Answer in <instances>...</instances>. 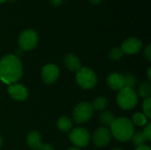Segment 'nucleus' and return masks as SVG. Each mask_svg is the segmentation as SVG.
Masks as SVG:
<instances>
[{"mask_svg": "<svg viewBox=\"0 0 151 150\" xmlns=\"http://www.w3.org/2000/svg\"><path fill=\"white\" fill-rule=\"evenodd\" d=\"M37 43L38 35L34 29L28 28L21 32L19 37V46L21 50H31L36 47Z\"/></svg>", "mask_w": 151, "mask_h": 150, "instance_id": "5", "label": "nucleus"}, {"mask_svg": "<svg viewBox=\"0 0 151 150\" xmlns=\"http://www.w3.org/2000/svg\"><path fill=\"white\" fill-rule=\"evenodd\" d=\"M65 0H50V4L53 5V6H59L60 4H62V3L64 2Z\"/></svg>", "mask_w": 151, "mask_h": 150, "instance_id": "27", "label": "nucleus"}, {"mask_svg": "<svg viewBox=\"0 0 151 150\" xmlns=\"http://www.w3.org/2000/svg\"><path fill=\"white\" fill-rule=\"evenodd\" d=\"M75 79L78 85L83 89L94 88L97 82L95 72L88 67H81L76 72Z\"/></svg>", "mask_w": 151, "mask_h": 150, "instance_id": "4", "label": "nucleus"}, {"mask_svg": "<svg viewBox=\"0 0 151 150\" xmlns=\"http://www.w3.org/2000/svg\"><path fill=\"white\" fill-rule=\"evenodd\" d=\"M2 144H3V140H2V138H1V136H0V149H1V147H2Z\"/></svg>", "mask_w": 151, "mask_h": 150, "instance_id": "32", "label": "nucleus"}, {"mask_svg": "<svg viewBox=\"0 0 151 150\" xmlns=\"http://www.w3.org/2000/svg\"><path fill=\"white\" fill-rule=\"evenodd\" d=\"M93 110L97 111H102L104 110H105L108 106V101L105 97L104 96H99L97 98H96L93 103H91Z\"/></svg>", "mask_w": 151, "mask_h": 150, "instance_id": "17", "label": "nucleus"}, {"mask_svg": "<svg viewBox=\"0 0 151 150\" xmlns=\"http://www.w3.org/2000/svg\"><path fill=\"white\" fill-rule=\"evenodd\" d=\"M107 84L112 90L119 91L125 88L124 75L119 72H112L109 74L107 77Z\"/></svg>", "mask_w": 151, "mask_h": 150, "instance_id": "12", "label": "nucleus"}, {"mask_svg": "<svg viewBox=\"0 0 151 150\" xmlns=\"http://www.w3.org/2000/svg\"><path fill=\"white\" fill-rule=\"evenodd\" d=\"M124 80H125V87L126 88H133L135 87L136 85V78L133 73L127 72L124 75Z\"/></svg>", "mask_w": 151, "mask_h": 150, "instance_id": "21", "label": "nucleus"}, {"mask_svg": "<svg viewBox=\"0 0 151 150\" xmlns=\"http://www.w3.org/2000/svg\"><path fill=\"white\" fill-rule=\"evenodd\" d=\"M138 95L143 99H147L149 97H150L151 95V86L150 84L147 81H144L142 83H141L138 86V89H137V93Z\"/></svg>", "mask_w": 151, "mask_h": 150, "instance_id": "15", "label": "nucleus"}, {"mask_svg": "<svg viewBox=\"0 0 151 150\" xmlns=\"http://www.w3.org/2000/svg\"><path fill=\"white\" fill-rule=\"evenodd\" d=\"M39 150H55V149H54V148H53V146H52V145H50V144H49V143H46V144H42V147L40 148V149Z\"/></svg>", "mask_w": 151, "mask_h": 150, "instance_id": "26", "label": "nucleus"}, {"mask_svg": "<svg viewBox=\"0 0 151 150\" xmlns=\"http://www.w3.org/2000/svg\"><path fill=\"white\" fill-rule=\"evenodd\" d=\"M142 48V41L137 37H130L123 42L121 45V50L124 54L134 55L138 53Z\"/></svg>", "mask_w": 151, "mask_h": 150, "instance_id": "10", "label": "nucleus"}, {"mask_svg": "<svg viewBox=\"0 0 151 150\" xmlns=\"http://www.w3.org/2000/svg\"><path fill=\"white\" fill-rule=\"evenodd\" d=\"M111 133L119 141H128L134 133V126L133 122L127 118H116L111 125Z\"/></svg>", "mask_w": 151, "mask_h": 150, "instance_id": "2", "label": "nucleus"}, {"mask_svg": "<svg viewBox=\"0 0 151 150\" xmlns=\"http://www.w3.org/2000/svg\"><path fill=\"white\" fill-rule=\"evenodd\" d=\"M58 128L64 132V133H67L72 129L73 126V122L70 118H68L67 117H62L58 120Z\"/></svg>", "mask_w": 151, "mask_h": 150, "instance_id": "16", "label": "nucleus"}, {"mask_svg": "<svg viewBox=\"0 0 151 150\" xmlns=\"http://www.w3.org/2000/svg\"><path fill=\"white\" fill-rule=\"evenodd\" d=\"M99 119H100V122L104 125V126H110L114 122V120L116 119L115 118V116L114 114L110 111H103L100 116H99Z\"/></svg>", "mask_w": 151, "mask_h": 150, "instance_id": "18", "label": "nucleus"}, {"mask_svg": "<svg viewBox=\"0 0 151 150\" xmlns=\"http://www.w3.org/2000/svg\"><path fill=\"white\" fill-rule=\"evenodd\" d=\"M111 150H123L122 149H120V148H114V149H112Z\"/></svg>", "mask_w": 151, "mask_h": 150, "instance_id": "33", "label": "nucleus"}, {"mask_svg": "<svg viewBox=\"0 0 151 150\" xmlns=\"http://www.w3.org/2000/svg\"><path fill=\"white\" fill-rule=\"evenodd\" d=\"M23 74V65L18 56L6 55L0 60V80L5 84L17 83Z\"/></svg>", "mask_w": 151, "mask_h": 150, "instance_id": "1", "label": "nucleus"}, {"mask_svg": "<svg viewBox=\"0 0 151 150\" xmlns=\"http://www.w3.org/2000/svg\"><path fill=\"white\" fill-rule=\"evenodd\" d=\"M144 56L146 57V59L148 61H151V45L149 44L146 49H145V51H144Z\"/></svg>", "mask_w": 151, "mask_h": 150, "instance_id": "25", "label": "nucleus"}, {"mask_svg": "<svg viewBox=\"0 0 151 150\" xmlns=\"http://www.w3.org/2000/svg\"><path fill=\"white\" fill-rule=\"evenodd\" d=\"M150 73H151V68H150H150L148 69V78H149V80H151Z\"/></svg>", "mask_w": 151, "mask_h": 150, "instance_id": "30", "label": "nucleus"}, {"mask_svg": "<svg viewBox=\"0 0 151 150\" xmlns=\"http://www.w3.org/2000/svg\"><path fill=\"white\" fill-rule=\"evenodd\" d=\"M133 124L138 126H144L148 123V118L142 112L135 113L133 116Z\"/></svg>", "mask_w": 151, "mask_h": 150, "instance_id": "20", "label": "nucleus"}, {"mask_svg": "<svg viewBox=\"0 0 151 150\" xmlns=\"http://www.w3.org/2000/svg\"><path fill=\"white\" fill-rule=\"evenodd\" d=\"M150 106H151V99L150 97L147 98L144 100L143 103H142V110H143V114L148 118H150Z\"/></svg>", "mask_w": 151, "mask_h": 150, "instance_id": "23", "label": "nucleus"}, {"mask_svg": "<svg viewBox=\"0 0 151 150\" xmlns=\"http://www.w3.org/2000/svg\"><path fill=\"white\" fill-rule=\"evenodd\" d=\"M111 133L108 128L99 127L97 128L92 136V141L95 146L101 148L106 146L111 140Z\"/></svg>", "mask_w": 151, "mask_h": 150, "instance_id": "8", "label": "nucleus"}, {"mask_svg": "<svg viewBox=\"0 0 151 150\" xmlns=\"http://www.w3.org/2000/svg\"><path fill=\"white\" fill-rule=\"evenodd\" d=\"M132 143L136 146V148L146 145V142L148 141V140L146 139V137L144 136L142 132H136L133 134L132 138H131Z\"/></svg>", "mask_w": 151, "mask_h": 150, "instance_id": "19", "label": "nucleus"}, {"mask_svg": "<svg viewBox=\"0 0 151 150\" xmlns=\"http://www.w3.org/2000/svg\"><path fill=\"white\" fill-rule=\"evenodd\" d=\"M103 0H88V2L90 3V4H94V5H96V4H99L101 2H102Z\"/></svg>", "mask_w": 151, "mask_h": 150, "instance_id": "29", "label": "nucleus"}, {"mask_svg": "<svg viewBox=\"0 0 151 150\" xmlns=\"http://www.w3.org/2000/svg\"><path fill=\"white\" fill-rule=\"evenodd\" d=\"M71 142L77 148H85L88 145L90 135L88 130L82 127H77L72 130L69 135Z\"/></svg>", "mask_w": 151, "mask_h": 150, "instance_id": "7", "label": "nucleus"}, {"mask_svg": "<svg viewBox=\"0 0 151 150\" xmlns=\"http://www.w3.org/2000/svg\"><path fill=\"white\" fill-rule=\"evenodd\" d=\"M135 150H150V148L148 145H143V146H141V147L136 148Z\"/></svg>", "mask_w": 151, "mask_h": 150, "instance_id": "28", "label": "nucleus"}, {"mask_svg": "<svg viewBox=\"0 0 151 150\" xmlns=\"http://www.w3.org/2000/svg\"><path fill=\"white\" fill-rule=\"evenodd\" d=\"M59 76V70L54 64H48L42 69V79L47 85L54 83Z\"/></svg>", "mask_w": 151, "mask_h": 150, "instance_id": "9", "label": "nucleus"}, {"mask_svg": "<svg viewBox=\"0 0 151 150\" xmlns=\"http://www.w3.org/2000/svg\"><path fill=\"white\" fill-rule=\"evenodd\" d=\"M64 63H65V65L70 71L74 72H77L82 67L80 58L73 53H69V54L65 56Z\"/></svg>", "mask_w": 151, "mask_h": 150, "instance_id": "13", "label": "nucleus"}, {"mask_svg": "<svg viewBox=\"0 0 151 150\" xmlns=\"http://www.w3.org/2000/svg\"><path fill=\"white\" fill-rule=\"evenodd\" d=\"M8 93L10 96L16 101H25L28 96L27 88L24 85L19 83H13L9 85Z\"/></svg>", "mask_w": 151, "mask_h": 150, "instance_id": "11", "label": "nucleus"}, {"mask_svg": "<svg viewBox=\"0 0 151 150\" xmlns=\"http://www.w3.org/2000/svg\"><path fill=\"white\" fill-rule=\"evenodd\" d=\"M68 150H81V149L77 148V147H73V148H70Z\"/></svg>", "mask_w": 151, "mask_h": 150, "instance_id": "31", "label": "nucleus"}, {"mask_svg": "<svg viewBox=\"0 0 151 150\" xmlns=\"http://www.w3.org/2000/svg\"><path fill=\"white\" fill-rule=\"evenodd\" d=\"M143 134H144V136L146 137V139L148 140V141H150L151 140V124L150 123H149L147 126H146V127L144 128V130H143Z\"/></svg>", "mask_w": 151, "mask_h": 150, "instance_id": "24", "label": "nucleus"}, {"mask_svg": "<svg viewBox=\"0 0 151 150\" xmlns=\"http://www.w3.org/2000/svg\"><path fill=\"white\" fill-rule=\"evenodd\" d=\"M93 111L94 110L91 103L87 102L81 103L73 110V119L77 124H84L91 118Z\"/></svg>", "mask_w": 151, "mask_h": 150, "instance_id": "6", "label": "nucleus"}, {"mask_svg": "<svg viewBox=\"0 0 151 150\" xmlns=\"http://www.w3.org/2000/svg\"><path fill=\"white\" fill-rule=\"evenodd\" d=\"M123 55H124V53H123L121 48L116 47L111 50V52L109 54V57L113 61H119L123 57Z\"/></svg>", "mask_w": 151, "mask_h": 150, "instance_id": "22", "label": "nucleus"}, {"mask_svg": "<svg viewBox=\"0 0 151 150\" xmlns=\"http://www.w3.org/2000/svg\"><path fill=\"white\" fill-rule=\"evenodd\" d=\"M27 143L28 147L33 150H39L42 145V137L37 131L30 132L27 136Z\"/></svg>", "mask_w": 151, "mask_h": 150, "instance_id": "14", "label": "nucleus"}, {"mask_svg": "<svg viewBox=\"0 0 151 150\" xmlns=\"http://www.w3.org/2000/svg\"><path fill=\"white\" fill-rule=\"evenodd\" d=\"M117 103L123 110L134 109L138 103V95L133 88H123L117 95Z\"/></svg>", "mask_w": 151, "mask_h": 150, "instance_id": "3", "label": "nucleus"}, {"mask_svg": "<svg viewBox=\"0 0 151 150\" xmlns=\"http://www.w3.org/2000/svg\"><path fill=\"white\" fill-rule=\"evenodd\" d=\"M8 0H0V4H3V3H5V2H7Z\"/></svg>", "mask_w": 151, "mask_h": 150, "instance_id": "34", "label": "nucleus"}]
</instances>
